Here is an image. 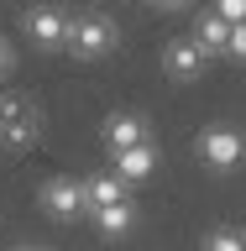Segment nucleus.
<instances>
[{"mask_svg": "<svg viewBox=\"0 0 246 251\" xmlns=\"http://www.w3.org/2000/svg\"><path fill=\"white\" fill-rule=\"evenodd\" d=\"M42 110L31 105V94H0V141L5 147H27L37 136Z\"/></svg>", "mask_w": 246, "mask_h": 251, "instance_id": "3", "label": "nucleus"}, {"mask_svg": "<svg viewBox=\"0 0 246 251\" xmlns=\"http://www.w3.org/2000/svg\"><path fill=\"white\" fill-rule=\"evenodd\" d=\"M21 251H42V246H21Z\"/></svg>", "mask_w": 246, "mask_h": 251, "instance_id": "17", "label": "nucleus"}, {"mask_svg": "<svg viewBox=\"0 0 246 251\" xmlns=\"http://www.w3.org/2000/svg\"><path fill=\"white\" fill-rule=\"evenodd\" d=\"M194 152H199V162H204V168H215V173H231L236 162L246 157V136L236 131V126L215 121V126H204V131H199Z\"/></svg>", "mask_w": 246, "mask_h": 251, "instance_id": "1", "label": "nucleus"}, {"mask_svg": "<svg viewBox=\"0 0 246 251\" xmlns=\"http://www.w3.org/2000/svg\"><path fill=\"white\" fill-rule=\"evenodd\" d=\"M199 251H246V230H236V225H215V230L204 235Z\"/></svg>", "mask_w": 246, "mask_h": 251, "instance_id": "12", "label": "nucleus"}, {"mask_svg": "<svg viewBox=\"0 0 246 251\" xmlns=\"http://www.w3.org/2000/svg\"><path fill=\"white\" fill-rule=\"evenodd\" d=\"M94 225H100V235H126L131 225H137V204H110V209H94Z\"/></svg>", "mask_w": 246, "mask_h": 251, "instance_id": "11", "label": "nucleus"}, {"mask_svg": "<svg viewBox=\"0 0 246 251\" xmlns=\"http://www.w3.org/2000/svg\"><path fill=\"white\" fill-rule=\"evenodd\" d=\"M42 209L53 220H79V215H89V194H84L79 178H47L42 183Z\"/></svg>", "mask_w": 246, "mask_h": 251, "instance_id": "5", "label": "nucleus"}, {"mask_svg": "<svg viewBox=\"0 0 246 251\" xmlns=\"http://www.w3.org/2000/svg\"><path fill=\"white\" fill-rule=\"evenodd\" d=\"M21 31H27V37L42 47V52H53V47H68L74 16L63 11V5H31V11L21 16Z\"/></svg>", "mask_w": 246, "mask_h": 251, "instance_id": "2", "label": "nucleus"}, {"mask_svg": "<svg viewBox=\"0 0 246 251\" xmlns=\"http://www.w3.org/2000/svg\"><path fill=\"white\" fill-rule=\"evenodd\" d=\"M231 58H241V63H246V21L231 31Z\"/></svg>", "mask_w": 246, "mask_h": 251, "instance_id": "14", "label": "nucleus"}, {"mask_svg": "<svg viewBox=\"0 0 246 251\" xmlns=\"http://www.w3.org/2000/svg\"><path fill=\"white\" fill-rule=\"evenodd\" d=\"M100 136H105L110 157H115V152H131V147H147V141H152V131H147V121H141V115L121 110V115H105Z\"/></svg>", "mask_w": 246, "mask_h": 251, "instance_id": "6", "label": "nucleus"}, {"mask_svg": "<svg viewBox=\"0 0 246 251\" xmlns=\"http://www.w3.org/2000/svg\"><path fill=\"white\" fill-rule=\"evenodd\" d=\"M204 63H210V52H204L194 37H173V42L163 47V68H168L173 78H199Z\"/></svg>", "mask_w": 246, "mask_h": 251, "instance_id": "7", "label": "nucleus"}, {"mask_svg": "<svg viewBox=\"0 0 246 251\" xmlns=\"http://www.w3.org/2000/svg\"><path fill=\"white\" fill-rule=\"evenodd\" d=\"M84 194H89V215L94 209H110V204H126L131 199V183H126L121 173H94V178H84Z\"/></svg>", "mask_w": 246, "mask_h": 251, "instance_id": "8", "label": "nucleus"}, {"mask_svg": "<svg viewBox=\"0 0 246 251\" xmlns=\"http://www.w3.org/2000/svg\"><path fill=\"white\" fill-rule=\"evenodd\" d=\"M157 157L163 152H157L152 141H147V147H131V152H115V173H121L126 183H141V178L157 168Z\"/></svg>", "mask_w": 246, "mask_h": 251, "instance_id": "10", "label": "nucleus"}, {"mask_svg": "<svg viewBox=\"0 0 246 251\" xmlns=\"http://www.w3.org/2000/svg\"><path fill=\"white\" fill-rule=\"evenodd\" d=\"M152 5H163V11H178V5H184V0H152Z\"/></svg>", "mask_w": 246, "mask_h": 251, "instance_id": "16", "label": "nucleus"}, {"mask_svg": "<svg viewBox=\"0 0 246 251\" xmlns=\"http://www.w3.org/2000/svg\"><path fill=\"white\" fill-rule=\"evenodd\" d=\"M11 63H16V52H11V42H5V37H0V78L11 74Z\"/></svg>", "mask_w": 246, "mask_h": 251, "instance_id": "15", "label": "nucleus"}, {"mask_svg": "<svg viewBox=\"0 0 246 251\" xmlns=\"http://www.w3.org/2000/svg\"><path fill=\"white\" fill-rule=\"evenodd\" d=\"M215 11L225 16L231 26H241V21H246V0H215Z\"/></svg>", "mask_w": 246, "mask_h": 251, "instance_id": "13", "label": "nucleus"}, {"mask_svg": "<svg viewBox=\"0 0 246 251\" xmlns=\"http://www.w3.org/2000/svg\"><path fill=\"white\" fill-rule=\"evenodd\" d=\"M231 21L220 11H199V21H194V42L204 47V52H231Z\"/></svg>", "mask_w": 246, "mask_h": 251, "instance_id": "9", "label": "nucleus"}, {"mask_svg": "<svg viewBox=\"0 0 246 251\" xmlns=\"http://www.w3.org/2000/svg\"><path fill=\"white\" fill-rule=\"evenodd\" d=\"M68 47H74V58H105L110 47H115V21H110V16H100V11L74 16Z\"/></svg>", "mask_w": 246, "mask_h": 251, "instance_id": "4", "label": "nucleus"}]
</instances>
